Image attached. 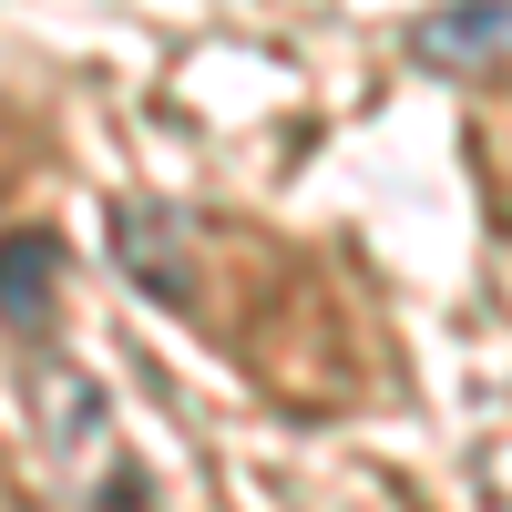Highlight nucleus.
I'll list each match as a JSON object with an SVG mask.
<instances>
[{
    "instance_id": "obj_1",
    "label": "nucleus",
    "mask_w": 512,
    "mask_h": 512,
    "mask_svg": "<svg viewBox=\"0 0 512 512\" xmlns=\"http://www.w3.org/2000/svg\"><path fill=\"white\" fill-rule=\"evenodd\" d=\"M31 441H41L52 482H62L82 512H144V472H134V451H123V431H113L103 379H82V369L52 359V349L31 359Z\"/></svg>"
},
{
    "instance_id": "obj_2",
    "label": "nucleus",
    "mask_w": 512,
    "mask_h": 512,
    "mask_svg": "<svg viewBox=\"0 0 512 512\" xmlns=\"http://www.w3.org/2000/svg\"><path fill=\"white\" fill-rule=\"evenodd\" d=\"M113 256L154 308H195V256H185V216L175 205H113Z\"/></svg>"
},
{
    "instance_id": "obj_4",
    "label": "nucleus",
    "mask_w": 512,
    "mask_h": 512,
    "mask_svg": "<svg viewBox=\"0 0 512 512\" xmlns=\"http://www.w3.org/2000/svg\"><path fill=\"white\" fill-rule=\"evenodd\" d=\"M52 287H62V236L52 226H11L0 236V328L52 349V308H62Z\"/></svg>"
},
{
    "instance_id": "obj_3",
    "label": "nucleus",
    "mask_w": 512,
    "mask_h": 512,
    "mask_svg": "<svg viewBox=\"0 0 512 512\" xmlns=\"http://www.w3.org/2000/svg\"><path fill=\"white\" fill-rule=\"evenodd\" d=\"M410 52L431 72H492L512 62V0H431L410 21Z\"/></svg>"
}]
</instances>
